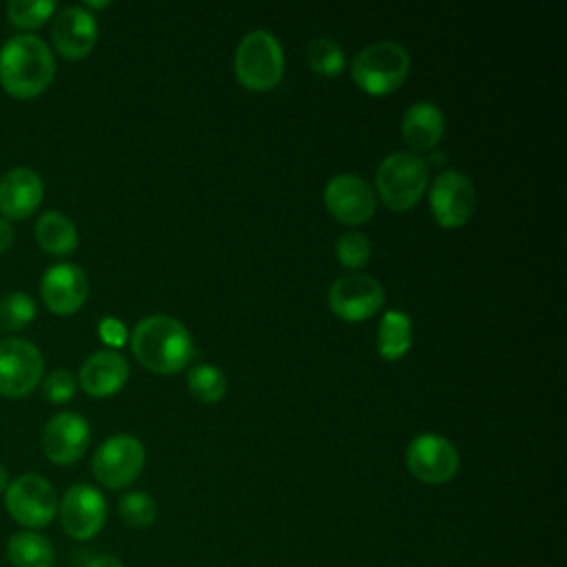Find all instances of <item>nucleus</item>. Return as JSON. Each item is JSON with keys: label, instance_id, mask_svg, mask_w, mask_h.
<instances>
[{"label": "nucleus", "instance_id": "obj_1", "mask_svg": "<svg viewBox=\"0 0 567 567\" xmlns=\"http://www.w3.org/2000/svg\"><path fill=\"white\" fill-rule=\"evenodd\" d=\"M55 75V58L49 44L33 33H16L0 49V84L18 97L29 100L44 93Z\"/></svg>", "mask_w": 567, "mask_h": 567}, {"label": "nucleus", "instance_id": "obj_2", "mask_svg": "<svg viewBox=\"0 0 567 567\" xmlns=\"http://www.w3.org/2000/svg\"><path fill=\"white\" fill-rule=\"evenodd\" d=\"M135 359L153 372L171 374L193 359V339L188 328L168 315H148L131 332Z\"/></svg>", "mask_w": 567, "mask_h": 567}, {"label": "nucleus", "instance_id": "obj_3", "mask_svg": "<svg viewBox=\"0 0 567 567\" xmlns=\"http://www.w3.org/2000/svg\"><path fill=\"white\" fill-rule=\"evenodd\" d=\"M410 71V53L394 40H379L363 47L352 60V80L372 95L394 91Z\"/></svg>", "mask_w": 567, "mask_h": 567}, {"label": "nucleus", "instance_id": "obj_4", "mask_svg": "<svg viewBox=\"0 0 567 567\" xmlns=\"http://www.w3.org/2000/svg\"><path fill=\"white\" fill-rule=\"evenodd\" d=\"M427 186V162L412 151H394L377 168V193L392 210L412 208Z\"/></svg>", "mask_w": 567, "mask_h": 567}, {"label": "nucleus", "instance_id": "obj_5", "mask_svg": "<svg viewBox=\"0 0 567 567\" xmlns=\"http://www.w3.org/2000/svg\"><path fill=\"white\" fill-rule=\"evenodd\" d=\"M235 73L252 91L272 89L284 73V51L279 40L266 31H248L235 49Z\"/></svg>", "mask_w": 567, "mask_h": 567}, {"label": "nucleus", "instance_id": "obj_6", "mask_svg": "<svg viewBox=\"0 0 567 567\" xmlns=\"http://www.w3.org/2000/svg\"><path fill=\"white\" fill-rule=\"evenodd\" d=\"M58 503L55 487L33 472L20 474L4 489V507L9 516L27 529L47 527L58 514Z\"/></svg>", "mask_w": 567, "mask_h": 567}, {"label": "nucleus", "instance_id": "obj_7", "mask_svg": "<svg viewBox=\"0 0 567 567\" xmlns=\"http://www.w3.org/2000/svg\"><path fill=\"white\" fill-rule=\"evenodd\" d=\"M44 359L35 343L18 337L0 341V394L22 399L42 381Z\"/></svg>", "mask_w": 567, "mask_h": 567}, {"label": "nucleus", "instance_id": "obj_8", "mask_svg": "<svg viewBox=\"0 0 567 567\" xmlns=\"http://www.w3.org/2000/svg\"><path fill=\"white\" fill-rule=\"evenodd\" d=\"M144 461H146V452L137 436L113 434L95 450L91 467L95 478L102 485L111 489H120L131 485L137 478V474L144 467Z\"/></svg>", "mask_w": 567, "mask_h": 567}, {"label": "nucleus", "instance_id": "obj_9", "mask_svg": "<svg viewBox=\"0 0 567 567\" xmlns=\"http://www.w3.org/2000/svg\"><path fill=\"white\" fill-rule=\"evenodd\" d=\"M405 465L414 478L436 485L456 476L461 458L450 439L434 432H423L408 443Z\"/></svg>", "mask_w": 567, "mask_h": 567}, {"label": "nucleus", "instance_id": "obj_10", "mask_svg": "<svg viewBox=\"0 0 567 567\" xmlns=\"http://www.w3.org/2000/svg\"><path fill=\"white\" fill-rule=\"evenodd\" d=\"M474 206L476 188L465 173L445 168L434 177L430 186V208L441 226L454 228L465 224L472 217Z\"/></svg>", "mask_w": 567, "mask_h": 567}, {"label": "nucleus", "instance_id": "obj_11", "mask_svg": "<svg viewBox=\"0 0 567 567\" xmlns=\"http://www.w3.org/2000/svg\"><path fill=\"white\" fill-rule=\"evenodd\" d=\"M385 299L379 279L365 272H348L332 281L328 290L330 310L346 321H361L374 315Z\"/></svg>", "mask_w": 567, "mask_h": 567}, {"label": "nucleus", "instance_id": "obj_12", "mask_svg": "<svg viewBox=\"0 0 567 567\" xmlns=\"http://www.w3.org/2000/svg\"><path fill=\"white\" fill-rule=\"evenodd\" d=\"M62 529L75 540L93 538L106 520V501L100 489L86 483L71 485L58 503Z\"/></svg>", "mask_w": 567, "mask_h": 567}, {"label": "nucleus", "instance_id": "obj_13", "mask_svg": "<svg viewBox=\"0 0 567 567\" xmlns=\"http://www.w3.org/2000/svg\"><path fill=\"white\" fill-rule=\"evenodd\" d=\"M323 202L330 215L343 224H363L377 208L372 186L357 173L332 175L323 188Z\"/></svg>", "mask_w": 567, "mask_h": 567}, {"label": "nucleus", "instance_id": "obj_14", "mask_svg": "<svg viewBox=\"0 0 567 567\" xmlns=\"http://www.w3.org/2000/svg\"><path fill=\"white\" fill-rule=\"evenodd\" d=\"M91 441L89 421L78 412L53 414L42 430V450L58 465L75 463Z\"/></svg>", "mask_w": 567, "mask_h": 567}, {"label": "nucleus", "instance_id": "obj_15", "mask_svg": "<svg viewBox=\"0 0 567 567\" xmlns=\"http://www.w3.org/2000/svg\"><path fill=\"white\" fill-rule=\"evenodd\" d=\"M89 292V281L78 264H53L40 279V295L47 308L55 315L75 312Z\"/></svg>", "mask_w": 567, "mask_h": 567}, {"label": "nucleus", "instance_id": "obj_16", "mask_svg": "<svg viewBox=\"0 0 567 567\" xmlns=\"http://www.w3.org/2000/svg\"><path fill=\"white\" fill-rule=\"evenodd\" d=\"M51 38H53L55 49L64 58L80 60V58L89 55L97 42L95 16L89 9H84L82 4L64 7L53 18Z\"/></svg>", "mask_w": 567, "mask_h": 567}, {"label": "nucleus", "instance_id": "obj_17", "mask_svg": "<svg viewBox=\"0 0 567 567\" xmlns=\"http://www.w3.org/2000/svg\"><path fill=\"white\" fill-rule=\"evenodd\" d=\"M44 197L42 177L27 166H16L0 177V213L4 219L29 217Z\"/></svg>", "mask_w": 567, "mask_h": 567}, {"label": "nucleus", "instance_id": "obj_18", "mask_svg": "<svg viewBox=\"0 0 567 567\" xmlns=\"http://www.w3.org/2000/svg\"><path fill=\"white\" fill-rule=\"evenodd\" d=\"M80 385L91 396L115 394L128 379V363L115 350L93 352L80 368Z\"/></svg>", "mask_w": 567, "mask_h": 567}, {"label": "nucleus", "instance_id": "obj_19", "mask_svg": "<svg viewBox=\"0 0 567 567\" xmlns=\"http://www.w3.org/2000/svg\"><path fill=\"white\" fill-rule=\"evenodd\" d=\"M445 131L443 111L427 100H419L403 113L401 135L414 151H430Z\"/></svg>", "mask_w": 567, "mask_h": 567}, {"label": "nucleus", "instance_id": "obj_20", "mask_svg": "<svg viewBox=\"0 0 567 567\" xmlns=\"http://www.w3.org/2000/svg\"><path fill=\"white\" fill-rule=\"evenodd\" d=\"M35 239L49 255H69L78 246V228L66 215L47 210L35 221Z\"/></svg>", "mask_w": 567, "mask_h": 567}, {"label": "nucleus", "instance_id": "obj_21", "mask_svg": "<svg viewBox=\"0 0 567 567\" xmlns=\"http://www.w3.org/2000/svg\"><path fill=\"white\" fill-rule=\"evenodd\" d=\"M7 558L13 567H51L55 549L47 536L24 529L7 540Z\"/></svg>", "mask_w": 567, "mask_h": 567}, {"label": "nucleus", "instance_id": "obj_22", "mask_svg": "<svg viewBox=\"0 0 567 567\" xmlns=\"http://www.w3.org/2000/svg\"><path fill=\"white\" fill-rule=\"evenodd\" d=\"M412 346V319L408 312L390 308L377 328V350L383 359H401Z\"/></svg>", "mask_w": 567, "mask_h": 567}, {"label": "nucleus", "instance_id": "obj_23", "mask_svg": "<svg viewBox=\"0 0 567 567\" xmlns=\"http://www.w3.org/2000/svg\"><path fill=\"white\" fill-rule=\"evenodd\" d=\"M306 58H308L310 69L321 75H337V73H341V69L346 64V53H343L341 44L328 35L312 38L308 42Z\"/></svg>", "mask_w": 567, "mask_h": 567}, {"label": "nucleus", "instance_id": "obj_24", "mask_svg": "<svg viewBox=\"0 0 567 567\" xmlns=\"http://www.w3.org/2000/svg\"><path fill=\"white\" fill-rule=\"evenodd\" d=\"M188 388L193 396L206 403H215L226 394V377L217 365L210 363H197L188 370Z\"/></svg>", "mask_w": 567, "mask_h": 567}, {"label": "nucleus", "instance_id": "obj_25", "mask_svg": "<svg viewBox=\"0 0 567 567\" xmlns=\"http://www.w3.org/2000/svg\"><path fill=\"white\" fill-rule=\"evenodd\" d=\"M35 319V301L27 292H9L0 299V328L4 332H18Z\"/></svg>", "mask_w": 567, "mask_h": 567}, {"label": "nucleus", "instance_id": "obj_26", "mask_svg": "<svg viewBox=\"0 0 567 567\" xmlns=\"http://www.w3.org/2000/svg\"><path fill=\"white\" fill-rule=\"evenodd\" d=\"M55 11L53 0H11L7 4V20L18 29H38Z\"/></svg>", "mask_w": 567, "mask_h": 567}, {"label": "nucleus", "instance_id": "obj_27", "mask_svg": "<svg viewBox=\"0 0 567 567\" xmlns=\"http://www.w3.org/2000/svg\"><path fill=\"white\" fill-rule=\"evenodd\" d=\"M117 512L122 520L131 527H148L155 523L157 505L146 492H128L120 498Z\"/></svg>", "mask_w": 567, "mask_h": 567}, {"label": "nucleus", "instance_id": "obj_28", "mask_svg": "<svg viewBox=\"0 0 567 567\" xmlns=\"http://www.w3.org/2000/svg\"><path fill=\"white\" fill-rule=\"evenodd\" d=\"M334 252H337V259L346 268H359V266H363L370 259L372 244H370V239L363 233L346 230L343 235L337 237Z\"/></svg>", "mask_w": 567, "mask_h": 567}, {"label": "nucleus", "instance_id": "obj_29", "mask_svg": "<svg viewBox=\"0 0 567 567\" xmlns=\"http://www.w3.org/2000/svg\"><path fill=\"white\" fill-rule=\"evenodd\" d=\"M75 388H78V381L75 377L64 370V368H58L53 372H49L44 379H42V394L53 401V403H66L73 399L75 394Z\"/></svg>", "mask_w": 567, "mask_h": 567}, {"label": "nucleus", "instance_id": "obj_30", "mask_svg": "<svg viewBox=\"0 0 567 567\" xmlns=\"http://www.w3.org/2000/svg\"><path fill=\"white\" fill-rule=\"evenodd\" d=\"M97 332H100V337H102V341L104 343H109V346H122L124 341H126V337H128V332H126V326L117 319V317H111V315H106V317H102L100 319V323H97Z\"/></svg>", "mask_w": 567, "mask_h": 567}, {"label": "nucleus", "instance_id": "obj_31", "mask_svg": "<svg viewBox=\"0 0 567 567\" xmlns=\"http://www.w3.org/2000/svg\"><path fill=\"white\" fill-rule=\"evenodd\" d=\"M84 567H124L120 558L113 554H91L84 563Z\"/></svg>", "mask_w": 567, "mask_h": 567}, {"label": "nucleus", "instance_id": "obj_32", "mask_svg": "<svg viewBox=\"0 0 567 567\" xmlns=\"http://www.w3.org/2000/svg\"><path fill=\"white\" fill-rule=\"evenodd\" d=\"M13 237H16V235H13V226L9 224V219L0 217V255L11 248Z\"/></svg>", "mask_w": 567, "mask_h": 567}, {"label": "nucleus", "instance_id": "obj_33", "mask_svg": "<svg viewBox=\"0 0 567 567\" xmlns=\"http://www.w3.org/2000/svg\"><path fill=\"white\" fill-rule=\"evenodd\" d=\"M7 485H9V474H7V470H4V465L0 463V494H4V489H7Z\"/></svg>", "mask_w": 567, "mask_h": 567}]
</instances>
